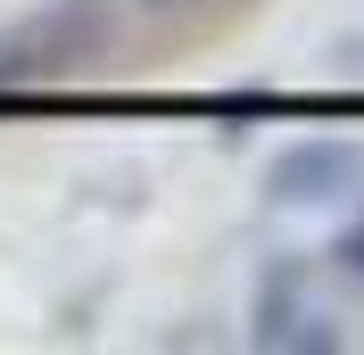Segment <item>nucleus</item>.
I'll return each mask as SVG.
<instances>
[{"label":"nucleus","mask_w":364,"mask_h":355,"mask_svg":"<svg viewBox=\"0 0 364 355\" xmlns=\"http://www.w3.org/2000/svg\"><path fill=\"white\" fill-rule=\"evenodd\" d=\"M141 9H149V17H174V9H191V0H141Z\"/></svg>","instance_id":"5"},{"label":"nucleus","mask_w":364,"mask_h":355,"mask_svg":"<svg viewBox=\"0 0 364 355\" xmlns=\"http://www.w3.org/2000/svg\"><path fill=\"white\" fill-rule=\"evenodd\" d=\"M91 25H100V0H50L42 17H25L0 33V91L9 83H42L91 42Z\"/></svg>","instance_id":"1"},{"label":"nucleus","mask_w":364,"mask_h":355,"mask_svg":"<svg viewBox=\"0 0 364 355\" xmlns=\"http://www.w3.org/2000/svg\"><path fill=\"white\" fill-rule=\"evenodd\" d=\"M257 347H331V322L306 297V265H265V281H257Z\"/></svg>","instance_id":"3"},{"label":"nucleus","mask_w":364,"mask_h":355,"mask_svg":"<svg viewBox=\"0 0 364 355\" xmlns=\"http://www.w3.org/2000/svg\"><path fill=\"white\" fill-rule=\"evenodd\" d=\"M265 190H273V207H340L364 190V149L356 141H298V149L273 157Z\"/></svg>","instance_id":"2"},{"label":"nucleus","mask_w":364,"mask_h":355,"mask_svg":"<svg viewBox=\"0 0 364 355\" xmlns=\"http://www.w3.org/2000/svg\"><path fill=\"white\" fill-rule=\"evenodd\" d=\"M331 265H340V281H356V289H364V207L348 215L340 240H331Z\"/></svg>","instance_id":"4"}]
</instances>
